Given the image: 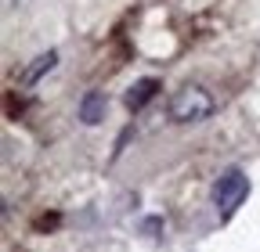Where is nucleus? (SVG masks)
I'll list each match as a JSON object with an SVG mask.
<instances>
[{
    "label": "nucleus",
    "mask_w": 260,
    "mask_h": 252,
    "mask_svg": "<svg viewBox=\"0 0 260 252\" xmlns=\"http://www.w3.org/2000/svg\"><path fill=\"white\" fill-rule=\"evenodd\" d=\"M246 195H249V177H246L239 166L224 170V173L217 177V184H213V205H217L220 220H232L235 209L246 202Z\"/></svg>",
    "instance_id": "f257e3e1"
},
{
    "label": "nucleus",
    "mask_w": 260,
    "mask_h": 252,
    "mask_svg": "<svg viewBox=\"0 0 260 252\" xmlns=\"http://www.w3.org/2000/svg\"><path fill=\"white\" fill-rule=\"evenodd\" d=\"M213 98L203 87H181L174 98H170V119L174 122H203L213 115Z\"/></svg>",
    "instance_id": "f03ea898"
},
{
    "label": "nucleus",
    "mask_w": 260,
    "mask_h": 252,
    "mask_svg": "<svg viewBox=\"0 0 260 252\" xmlns=\"http://www.w3.org/2000/svg\"><path fill=\"white\" fill-rule=\"evenodd\" d=\"M105 108H109L105 94L102 90H90V94H83V101H80V119L87 126H98V122L105 119Z\"/></svg>",
    "instance_id": "7ed1b4c3"
},
{
    "label": "nucleus",
    "mask_w": 260,
    "mask_h": 252,
    "mask_svg": "<svg viewBox=\"0 0 260 252\" xmlns=\"http://www.w3.org/2000/svg\"><path fill=\"white\" fill-rule=\"evenodd\" d=\"M155 90H159V79H138L134 87L126 90V108H130V112L145 108V105L155 98Z\"/></svg>",
    "instance_id": "20e7f679"
},
{
    "label": "nucleus",
    "mask_w": 260,
    "mask_h": 252,
    "mask_svg": "<svg viewBox=\"0 0 260 252\" xmlns=\"http://www.w3.org/2000/svg\"><path fill=\"white\" fill-rule=\"evenodd\" d=\"M58 65V51H47V54H40L37 61H32V65L22 72V87H32V83H37L40 76H47L51 69Z\"/></svg>",
    "instance_id": "39448f33"
}]
</instances>
